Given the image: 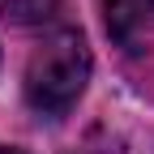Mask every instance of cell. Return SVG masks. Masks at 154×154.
Wrapping results in <instances>:
<instances>
[{
  "label": "cell",
  "instance_id": "obj_2",
  "mask_svg": "<svg viewBox=\"0 0 154 154\" xmlns=\"http://www.w3.org/2000/svg\"><path fill=\"white\" fill-rule=\"evenodd\" d=\"M107 30L128 51H154V0H107Z\"/></svg>",
  "mask_w": 154,
  "mask_h": 154
},
{
  "label": "cell",
  "instance_id": "obj_4",
  "mask_svg": "<svg viewBox=\"0 0 154 154\" xmlns=\"http://www.w3.org/2000/svg\"><path fill=\"white\" fill-rule=\"evenodd\" d=\"M0 154H26V150H9V146H0Z\"/></svg>",
  "mask_w": 154,
  "mask_h": 154
},
{
  "label": "cell",
  "instance_id": "obj_1",
  "mask_svg": "<svg viewBox=\"0 0 154 154\" xmlns=\"http://www.w3.org/2000/svg\"><path fill=\"white\" fill-rule=\"evenodd\" d=\"M90 82V51H86V38L77 30H60L51 34L43 47L30 56V69H26V99L34 111L43 116H64L77 94L86 90Z\"/></svg>",
  "mask_w": 154,
  "mask_h": 154
},
{
  "label": "cell",
  "instance_id": "obj_3",
  "mask_svg": "<svg viewBox=\"0 0 154 154\" xmlns=\"http://www.w3.org/2000/svg\"><path fill=\"white\" fill-rule=\"evenodd\" d=\"M47 9H56V0H5V17H13V22H38V17H51Z\"/></svg>",
  "mask_w": 154,
  "mask_h": 154
}]
</instances>
